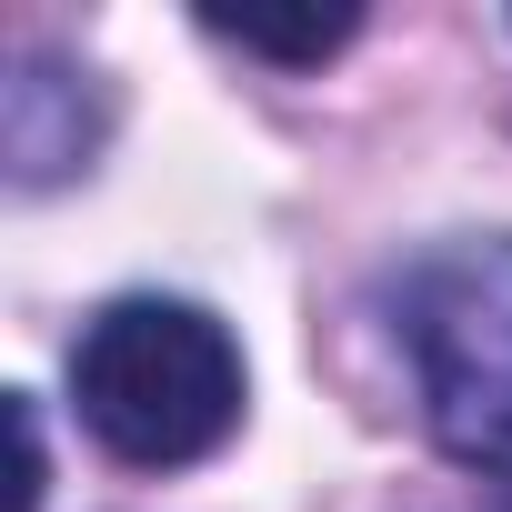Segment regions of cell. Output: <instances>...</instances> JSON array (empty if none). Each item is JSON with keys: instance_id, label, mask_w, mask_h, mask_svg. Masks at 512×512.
<instances>
[{"instance_id": "1", "label": "cell", "mask_w": 512, "mask_h": 512, "mask_svg": "<svg viewBox=\"0 0 512 512\" xmlns=\"http://www.w3.org/2000/svg\"><path fill=\"white\" fill-rule=\"evenodd\" d=\"M71 402L91 442L131 472H181L241 422V352L201 302L131 292L71 342Z\"/></svg>"}, {"instance_id": "2", "label": "cell", "mask_w": 512, "mask_h": 512, "mask_svg": "<svg viewBox=\"0 0 512 512\" xmlns=\"http://www.w3.org/2000/svg\"><path fill=\"white\" fill-rule=\"evenodd\" d=\"M392 332L412 352L432 442L512 482V231L422 251L392 282Z\"/></svg>"}, {"instance_id": "3", "label": "cell", "mask_w": 512, "mask_h": 512, "mask_svg": "<svg viewBox=\"0 0 512 512\" xmlns=\"http://www.w3.org/2000/svg\"><path fill=\"white\" fill-rule=\"evenodd\" d=\"M91 141H101L91 91L71 71H51V61H21V81H11V171H21V191H41L71 161H91Z\"/></svg>"}, {"instance_id": "4", "label": "cell", "mask_w": 512, "mask_h": 512, "mask_svg": "<svg viewBox=\"0 0 512 512\" xmlns=\"http://www.w3.org/2000/svg\"><path fill=\"white\" fill-rule=\"evenodd\" d=\"M201 31H221V41H241V51H262V61H322V51H342L352 31H362V11H302V21H272V11H201Z\"/></svg>"}, {"instance_id": "5", "label": "cell", "mask_w": 512, "mask_h": 512, "mask_svg": "<svg viewBox=\"0 0 512 512\" xmlns=\"http://www.w3.org/2000/svg\"><path fill=\"white\" fill-rule=\"evenodd\" d=\"M11 432H21V482H11V512H31V502H41V422H31V402H11Z\"/></svg>"}, {"instance_id": "6", "label": "cell", "mask_w": 512, "mask_h": 512, "mask_svg": "<svg viewBox=\"0 0 512 512\" xmlns=\"http://www.w3.org/2000/svg\"><path fill=\"white\" fill-rule=\"evenodd\" d=\"M502 512H512V492H502Z\"/></svg>"}]
</instances>
